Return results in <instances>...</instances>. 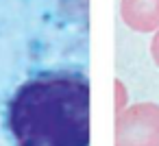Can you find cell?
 Returning <instances> with one entry per match:
<instances>
[{
	"label": "cell",
	"instance_id": "cell-1",
	"mask_svg": "<svg viewBox=\"0 0 159 146\" xmlns=\"http://www.w3.org/2000/svg\"><path fill=\"white\" fill-rule=\"evenodd\" d=\"M18 146H89V83L52 74L24 83L9 105Z\"/></svg>",
	"mask_w": 159,
	"mask_h": 146
},
{
	"label": "cell",
	"instance_id": "cell-2",
	"mask_svg": "<svg viewBox=\"0 0 159 146\" xmlns=\"http://www.w3.org/2000/svg\"><path fill=\"white\" fill-rule=\"evenodd\" d=\"M116 146H159V105H129L116 116Z\"/></svg>",
	"mask_w": 159,
	"mask_h": 146
},
{
	"label": "cell",
	"instance_id": "cell-3",
	"mask_svg": "<svg viewBox=\"0 0 159 146\" xmlns=\"http://www.w3.org/2000/svg\"><path fill=\"white\" fill-rule=\"evenodd\" d=\"M122 22L137 33L159 31V0H120Z\"/></svg>",
	"mask_w": 159,
	"mask_h": 146
},
{
	"label": "cell",
	"instance_id": "cell-4",
	"mask_svg": "<svg viewBox=\"0 0 159 146\" xmlns=\"http://www.w3.org/2000/svg\"><path fill=\"white\" fill-rule=\"evenodd\" d=\"M113 87H116V116H120L129 107V92H126V85L120 79H116Z\"/></svg>",
	"mask_w": 159,
	"mask_h": 146
},
{
	"label": "cell",
	"instance_id": "cell-5",
	"mask_svg": "<svg viewBox=\"0 0 159 146\" xmlns=\"http://www.w3.org/2000/svg\"><path fill=\"white\" fill-rule=\"evenodd\" d=\"M150 57H152L155 66L159 68V31H155V35H152V42H150Z\"/></svg>",
	"mask_w": 159,
	"mask_h": 146
}]
</instances>
